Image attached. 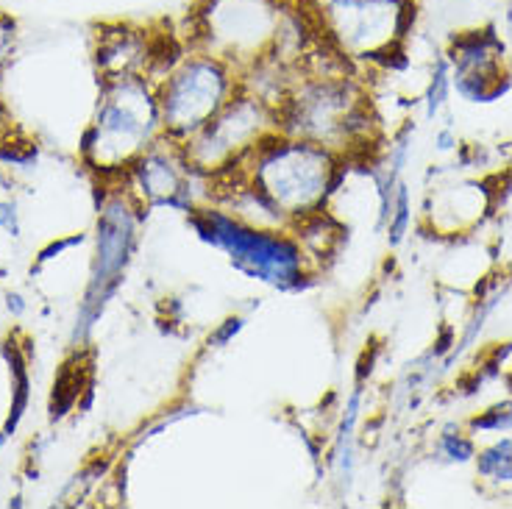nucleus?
Returning a JSON list of instances; mask_svg holds the SVG:
<instances>
[{"label": "nucleus", "mask_w": 512, "mask_h": 509, "mask_svg": "<svg viewBox=\"0 0 512 509\" xmlns=\"http://www.w3.org/2000/svg\"><path fill=\"white\" fill-rule=\"evenodd\" d=\"M229 62L212 53L181 59L159 90V112L170 140H192L231 101Z\"/></svg>", "instance_id": "f03ea898"}, {"label": "nucleus", "mask_w": 512, "mask_h": 509, "mask_svg": "<svg viewBox=\"0 0 512 509\" xmlns=\"http://www.w3.org/2000/svg\"><path fill=\"white\" fill-rule=\"evenodd\" d=\"M0 226L12 229L14 226V206L12 204H0Z\"/></svg>", "instance_id": "9b49d317"}, {"label": "nucleus", "mask_w": 512, "mask_h": 509, "mask_svg": "<svg viewBox=\"0 0 512 509\" xmlns=\"http://www.w3.org/2000/svg\"><path fill=\"white\" fill-rule=\"evenodd\" d=\"M206 240L226 248L231 259L248 273L273 284H295L301 279V248L279 237V231L251 229L237 217L223 212H204L195 220Z\"/></svg>", "instance_id": "7ed1b4c3"}, {"label": "nucleus", "mask_w": 512, "mask_h": 509, "mask_svg": "<svg viewBox=\"0 0 512 509\" xmlns=\"http://www.w3.org/2000/svg\"><path fill=\"white\" fill-rule=\"evenodd\" d=\"M407 220H410V206H407V190L398 187V201H396V217H393V226H390V242H401L404 229H407Z\"/></svg>", "instance_id": "6e6552de"}, {"label": "nucleus", "mask_w": 512, "mask_h": 509, "mask_svg": "<svg viewBox=\"0 0 512 509\" xmlns=\"http://www.w3.org/2000/svg\"><path fill=\"white\" fill-rule=\"evenodd\" d=\"M251 184L284 217L315 215L332 187L334 156L309 140H262L251 148Z\"/></svg>", "instance_id": "f257e3e1"}, {"label": "nucleus", "mask_w": 512, "mask_h": 509, "mask_svg": "<svg viewBox=\"0 0 512 509\" xmlns=\"http://www.w3.org/2000/svg\"><path fill=\"white\" fill-rule=\"evenodd\" d=\"M448 95V62H437L435 78H432V84H429V95H426V101H429V115H435L437 106L446 101Z\"/></svg>", "instance_id": "0eeeda50"}, {"label": "nucleus", "mask_w": 512, "mask_h": 509, "mask_svg": "<svg viewBox=\"0 0 512 509\" xmlns=\"http://www.w3.org/2000/svg\"><path fill=\"white\" fill-rule=\"evenodd\" d=\"M437 142H440V148H443V151H448V148L454 145V142H451V134H448V131H443V134L437 137Z\"/></svg>", "instance_id": "ddd939ff"}, {"label": "nucleus", "mask_w": 512, "mask_h": 509, "mask_svg": "<svg viewBox=\"0 0 512 509\" xmlns=\"http://www.w3.org/2000/svg\"><path fill=\"white\" fill-rule=\"evenodd\" d=\"M137 176H140L145 195L154 201H162V204H176L184 192V173L179 170V165L173 159L159 156L156 151L142 156L137 165Z\"/></svg>", "instance_id": "39448f33"}, {"label": "nucleus", "mask_w": 512, "mask_h": 509, "mask_svg": "<svg viewBox=\"0 0 512 509\" xmlns=\"http://www.w3.org/2000/svg\"><path fill=\"white\" fill-rule=\"evenodd\" d=\"M12 34H14V23L9 20V17H3V14H0V51L12 42Z\"/></svg>", "instance_id": "9d476101"}, {"label": "nucleus", "mask_w": 512, "mask_h": 509, "mask_svg": "<svg viewBox=\"0 0 512 509\" xmlns=\"http://www.w3.org/2000/svg\"><path fill=\"white\" fill-rule=\"evenodd\" d=\"M9 309H14L17 315L23 312V298L20 295H9Z\"/></svg>", "instance_id": "f8f14e48"}, {"label": "nucleus", "mask_w": 512, "mask_h": 509, "mask_svg": "<svg viewBox=\"0 0 512 509\" xmlns=\"http://www.w3.org/2000/svg\"><path fill=\"white\" fill-rule=\"evenodd\" d=\"M479 473L496 482H512V440H501L479 457Z\"/></svg>", "instance_id": "423d86ee"}, {"label": "nucleus", "mask_w": 512, "mask_h": 509, "mask_svg": "<svg viewBox=\"0 0 512 509\" xmlns=\"http://www.w3.org/2000/svg\"><path fill=\"white\" fill-rule=\"evenodd\" d=\"M443 451H446L451 459H457V462H465V459L474 457L471 440H462L460 434H446V437H443Z\"/></svg>", "instance_id": "1a4fd4ad"}, {"label": "nucleus", "mask_w": 512, "mask_h": 509, "mask_svg": "<svg viewBox=\"0 0 512 509\" xmlns=\"http://www.w3.org/2000/svg\"><path fill=\"white\" fill-rule=\"evenodd\" d=\"M312 3H315V9H318V6H323V3H329V0H312Z\"/></svg>", "instance_id": "4468645a"}, {"label": "nucleus", "mask_w": 512, "mask_h": 509, "mask_svg": "<svg viewBox=\"0 0 512 509\" xmlns=\"http://www.w3.org/2000/svg\"><path fill=\"white\" fill-rule=\"evenodd\" d=\"M198 17L209 53L223 62L259 59L279 39V12L268 0H206Z\"/></svg>", "instance_id": "20e7f679"}]
</instances>
